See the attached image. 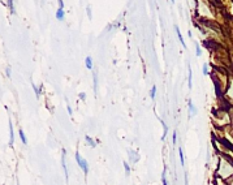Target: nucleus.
Returning a JSON list of instances; mask_svg holds the SVG:
<instances>
[{
  "label": "nucleus",
  "mask_w": 233,
  "mask_h": 185,
  "mask_svg": "<svg viewBox=\"0 0 233 185\" xmlns=\"http://www.w3.org/2000/svg\"><path fill=\"white\" fill-rule=\"evenodd\" d=\"M178 154H180V163H181V166H184V164H185L184 153H182V149H181V147H178Z\"/></svg>",
  "instance_id": "f8f14e48"
},
{
  "label": "nucleus",
  "mask_w": 233,
  "mask_h": 185,
  "mask_svg": "<svg viewBox=\"0 0 233 185\" xmlns=\"http://www.w3.org/2000/svg\"><path fill=\"white\" fill-rule=\"evenodd\" d=\"M8 5H9L11 12H12V13H15V7H13V1H9V3H8Z\"/></svg>",
  "instance_id": "aec40b11"
},
{
  "label": "nucleus",
  "mask_w": 233,
  "mask_h": 185,
  "mask_svg": "<svg viewBox=\"0 0 233 185\" xmlns=\"http://www.w3.org/2000/svg\"><path fill=\"white\" fill-rule=\"evenodd\" d=\"M195 55L197 57H199L201 55H202V51H201V46L198 43H195Z\"/></svg>",
  "instance_id": "4468645a"
},
{
  "label": "nucleus",
  "mask_w": 233,
  "mask_h": 185,
  "mask_svg": "<svg viewBox=\"0 0 233 185\" xmlns=\"http://www.w3.org/2000/svg\"><path fill=\"white\" fill-rule=\"evenodd\" d=\"M85 139H86V142L89 143V146H91V147H95L96 146V142L94 141V139L91 138V137H89V136H85Z\"/></svg>",
  "instance_id": "423d86ee"
},
{
  "label": "nucleus",
  "mask_w": 233,
  "mask_h": 185,
  "mask_svg": "<svg viewBox=\"0 0 233 185\" xmlns=\"http://www.w3.org/2000/svg\"><path fill=\"white\" fill-rule=\"evenodd\" d=\"M56 18H57L59 21H63V20H64V9L59 8V9L56 11Z\"/></svg>",
  "instance_id": "7ed1b4c3"
},
{
  "label": "nucleus",
  "mask_w": 233,
  "mask_h": 185,
  "mask_svg": "<svg viewBox=\"0 0 233 185\" xmlns=\"http://www.w3.org/2000/svg\"><path fill=\"white\" fill-rule=\"evenodd\" d=\"M76 161H77V163H78V166L83 170V172L85 173L89 172V164H87V162L80 155V153H76Z\"/></svg>",
  "instance_id": "f257e3e1"
},
{
  "label": "nucleus",
  "mask_w": 233,
  "mask_h": 185,
  "mask_svg": "<svg viewBox=\"0 0 233 185\" xmlns=\"http://www.w3.org/2000/svg\"><path fill=\"white\" fill-rule=\"evenodd\" d=\"M202 73H203V76H207V74H209V65L206 64V63L202 67Z\"/></svg>",
  "instance_id": "2eb2a0df"
},
{
  "label": "nucleus",
  "mask_w": 233,
  "mask_h": 185,
  "mask_svg": "<svg viewBox=\"0 0 233 185\" xmlns=\"http://www.w3.org/2000/svg\"><path fill=\"white\" fill-rule=\"evenodd\" d=\"M61 164H63V168H64V173H65V179L68 180L69 177V173H68V168H67V164H65V150H63V158H61Z\"/></svg>",
  "instance_id": "f03ea898"
},
{
  "label": "nucleus",
  "mask_w": 233,
  "mask_h": 185,
  "mask_svg": "<svg viewBox=\"0 0 233 185\" xmlns=\"http://www.w3.org/2000/svg\"><path fill=\"white\" fill-rule=\"evenodd\" d=\"M67 110H68V114L72 115V107L69 106V103H68V106H67Z\"/></svg>",
  "instance_id": "5701e85b"
},
{
  "label": "nucleus",
  "mask_w": 233,
  "mask_h": 185,
  "mask_svg": "<svg viewBox=\"0 0 233 185\" xmlns=\"http://www.w3.org/2000/svg\"><path fill=\"white\" fill-rule=\"evenodd\" d=\"M176 33H177V37H178V39H180V42H181V44L184 46V48H186V44H185V42H184V38H182V35H181V31H180V29H178V26H176Z\"/></svg>",
  "instance_id": "20e7f679"
},
{
  "label": "nucleus",
  "mask_w": 233,
  "mask_h": 185,
  "mask_svg": "<svg viewBox=\"0 0 233 185\" xmlns=\"http://www.w3.org/2000/svg\"><path fill=\"white\" fill-rule=\"evenodd\" d=\"M59 8H64V1H59Z\"/></svg>",
  "instance_id": "a878e982"
},
{
  "label": "nucleus",
  "mask_w": 233,
  "mask_h": 185,
  "mask_svg": "<svg viewBox=\"0 0 233 185\" xmlns=\"http://www.w3.org/2000/svg\"><path fill=\"white\" fill-rule=\"evenodd\" d=\"M86 11H87V15H89V18L91 20V9H90V7H87V8H86Z\"/></svg>",
  "instance_id": "4be33fe9"
},
{
  "label": "nucleus",
  "mask_w": 233,
  "mask_h": 185,
  "mask_svg": "<svg viewBox=\"0 0 233 185\" xmlns=\"http://www.w3.org/2000/svg\"><path fill=\"white\" fill-rule=\"evenodd\" d=\"M160 121H162V125H163V128H164V134L162 136V139H164L166 138V136H167V133H168V127H167L166 123H164L163 120H160Z\"/></svg>",
  "instance_id": "ddd939ff"
},
{
  "label": "nucleus",
  "mask_w": 233,
  "mask_h": 185,
  "mask_svg": "<svg viewBox=\"0 0 233 185\" xmlns=\"http://www.w3.org/2000/svg\"><path fill=\"white\" fill-rule=\"evenodd\" d=\"M85 64H86V68L87 69H92V60L90 56H87V57L85 59Z\"/></svg>",
  "instance_id": "0eeeda50"
},
{
  "label": "nucleus",
  "mask_w": 233,
  "mask_h": 185,
  "mask_svg": "<svg viewBox=\"0 0 233 185\" xmlns=\"http://www.w3.org/2000/svg\"><path fill=\"white\" fill-rule=\"evenodd\" d=\"M9 133H11V145H13V142H15V134H13V125L12 123L9 121Z\"/></svg>",
  "instance_id": "1a4fd4ad"
},
{
  "label": "nucleus",
  "mask_w": 233,
  "mask_h": 185,
  "mask_svg": "<svg viewBox=\"0 0 233 185\" xmlns=\"http://www.w3.org/2000/svg\"><path fill=\"white\" fill-rule=\"evenodd\" d=\"M124 168H125V172L129 175V173H130V167H129L128 162H124Z\"/></svg>",
  "instance_id": "a211bd4d"
},
{
  "label": "nucleus",
  "mask_w": 233,
  "mask_h": 185,
  "mask_svg": "<svg viewBox=\"0 0 233 185\" xmlns=\"http://www.w3.org/2000/svg\"><path fill=\"white\" fill-rule=\"evenodd\" d=\"M18 134H20V138H21L22 143H24V145H26V143H28V139H26V136H25V133H24V130H22V129H20Z\"/></svg>",
  "instance_id": "6e6552de"
},
{
  "label": "nucleus",
  "mask_w": 233,
  "mask_h": 185,
  "mask_svg": "<svg viewBox=\"0 0 233 185\" xmlns=\"http://www.w3.org/2000/svg\"><path fill=\"white\" fill-rule=\"evenodd\" d=\"M162 181H163V185H168L167 184V180H166V172L162 173Z\"/></svg>",
  "instance_id": "6ab92c4d"
},
{
  "label": "nucleus",
  "mask_w": 233,
  "mask_h": 185,
  "mask_svg": "<svg viewBox=\"0 0 233 185\" xmlns=\"http://www.w3.org/2000/svg\"><path fill=\"white\" fill-rule=\"evenodd\" d=\"M189 68V78H187V82H189V89H191V86H193V82H191V78H193V72H191L190 67H187Z\"/></svg>",
  "instance_id": "9d476101"
},
{
  "label": "nucleus",
  "mask_w": 233,
  "mask_h": 185,
  "mask_svg": "<svg viewBox=\"0 0 233 185\" xmlns=\"http://www.w3.org/2000/svg\"><path fill=\"white\" fill-rule=\"evenodd\" d=\"M33 89H34V91H35V95H37V98H39V95H40V90H42V87H37L33 83Z\"/></svg>",
  "instance_id": "dca6fc26"
},
{
  "label": "nucleus",
  "mask_w": 233,
  "mask_h": 185,
  "mask_svg": "<svg viewBox=\"0 0 233 185\" xmlns=\"http://www.w3.org/2000/svg\"><path fill=\"white\" fill-rule=\"evenodd\" d=\"M155 94H156V86H152V87H151V91H150V96H151V99L155 98Z\"/></svg>",
  "instance_id": "f3484780"
},
{
  "label": "nucleus",
  "mask_w": 233,
  "mask_h": 185,
  "mask_svg": "<svg viewBox=\"0 0 233 185\" xmlns=\"http://www.w3.org/2000/svg\"><path fill=\"white\" fill-rule=\"evenodd\" d=\"M78 96L81 98V100H85V99H86V94H85V92H80V94H78Z\"/></svg>",
  "instance_id": "412c9836"
},
{
  "label": "nucleus",
  "mask_w": 233,
  "mask_h": 185,
  "mask_svg": "<svg viewBox=\"0 0 233 185\" xmlns=\"http://www.w3.org/2000/svg\"><path fill=\"white\" fill-rule=\"evenodd\" d=\"M189 108H190V115L191 116H195L197 115V108H195V106L193 104L191 100H189Z\"/></svg>",
  "instance_id": "39448f33"
},
{
  "label": "nucleus",
  "mask_w": 233,
  "mask_h": 185,
  "mask_svg": "<svg viewBox=\"0 0 233 185\" xmlns=\"http://www.w3.org/2000/svg\"><path fill=\"white\" fill-rule=\"evenodd\" d=\"M11 74H12V71H11V68H7V76H8V77H11Z\"/></svg>",
  "instance_id": "393cba45"
},
{
  "label": "nucleus",
  "mask_w": 233,
  "mask_h": 185,
  "mask_svg": "<svg viewBox=\"0 0 233 185\" xmlns=\"http://www.w3.org/2000/svg\"><path fill=\"white\" fill-rule=\"evenodd\" d=\"M172 143H173V145L176 143V132L173 133V136H172Z\"/></svg>",
  "instance_id": "b1692460"
},
{
  "label": "nucleus",
  "mask_w": 233,
  "mask_h": 185,
  "mask_svg": "<svg viewBox=\"0 0 233 185\" xmlns=\"http://www.w3.org/2000/svg\"><path fill=\"white\" fill-rule=\"evenodd\" d=\"M92 78H94V91L96 92V90H98V78H96V72H94V73H92Z\"/></svg>",
  "instance_id": "9b49d317"
}]
</instances>
